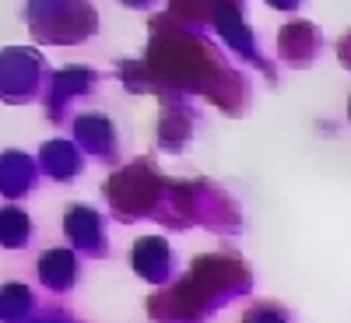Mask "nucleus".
<instances>
[{"label":"nucleus","mask_w":351,"mask_h":323,"mask_svg":"<svg viewBox=\"0 0 351 323\" xmlns=\"http://www.w3.org/2000/svg\"><path fill=\"white\" fill-rule=\"evenodd\" d=\"M25 21L36 28L39 43H53V46H74L95 36L99 28V14L88 0H28L25 8Z\"/></svg>","instance_id":"nucleus-1"},{"label":"nucleus","mask_w":351,"mask_h":323,"mask_svg":"<svg viewBox=\"0 0 351 323\" xmlns=\"http://www.w3.org/2000/svg\"><path fill=\"white\" fill-rule=\"evenodd\" d=\"M39 77H43V56L36 49L11 46L0 49V99L4 102H28L39 92Z\"/></svg>","instance_id":"nucleus-2"},{"label":"nucleus","mask_w":351,"mask_h":323,"mask_svg":"<svg viewBox=\"0 0 351 323\" xmlns=\"http://www.w3.org/2000/svg\"><path fill=\"white\" fill-rule=\"evenodd\" d=\"M95 81H99V74L88 71V67H67V71H60V74H53V95H56V99L49 102V109H60L64 99H71V95L92 92Z\"/></svg>","instance_id":"nucleus-3"},{"label":"nucleus","mask_w":351,"mask_h":323,"mask_svg":"<svg viewBox=\"0 0 351 323\" xmlns=\"http://www.w3.org/2000/svg\"><path fill=\"white\" fill-rule=\"evenodd\" d=\"M74 134H77L81 144H88V148H95V152H109V144H112V123L106 120L102 112L77 116Z\"/></svg>","instance_id":"nucleus-4"},{"label":"nucleus","mask_w":351,"mask_h":323,"mask_svg":"<svg viewBox=\"0 0 351 323\" xmlns=\"http://www.w3.org/2000/svg\"><path fill=\"white\" fill-rule=\"evenodd\" d=\"M120 4H123V8H148L152 0H120Z\"/></svg>","instance_id":"nucleus-5"}]
</instances>
